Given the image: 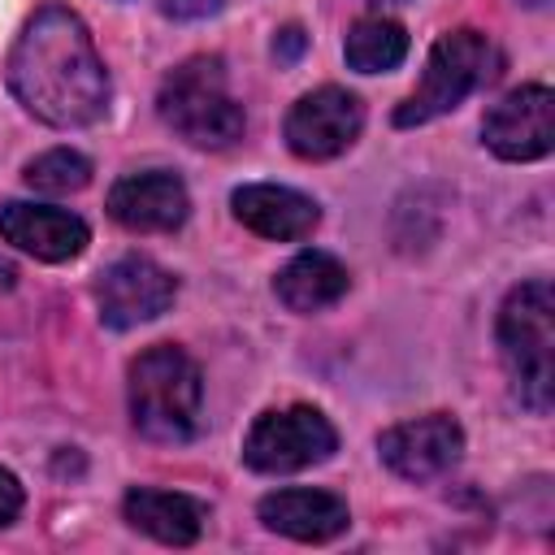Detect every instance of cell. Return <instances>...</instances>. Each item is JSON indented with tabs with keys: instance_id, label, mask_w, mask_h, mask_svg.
<instances>
[{
	"instance_id": "cell-14",
	"label": "cell",
	"mask_w": 555,
	"mask_h": 555,
	"mask_svg": "<svg viewBox=\"0 0 555 555\" xmlns=\"http://www.w3.org/2000/svg\"><path fill=\"white\" fill-rule=\"evenodd\" d=\"M260 520L273 533L295 538V542H330L351 525V512L330 490L291 486V490H273L260 499Z\"/></svg>"
},
{
	"instance_id": "cell-21",
	"label": "cell",
	"mask_w": 555,
	"mask_h": 555,
	"mask_svg": "<svg viewBox=\"0 0 555 555\" xmlns=\"http://www.w3.org/2000/svg\"><path fill=\"white\" fill-rule=\"evenodd\" d=\"M304 43H308V35H304L299 26H286V30H278V39H273V56L291 65V61H299Z\"/></svg>"
},
{
	"instance_id": "cell-9",
	"label": "cell",
	"mask_w": 555,
	"mask_h": 555,
	"mask_svg": "<svg viewBox=\"0 0 555 555\" xmlns=\"http://www.w3.org/2000/svg\"><path fill=\"white\" fill-rule=\"evenodd\" d=\"M364 126V108L343 87H317L299 95L286 113V143L304 160H330L356 143Z\"/></svg>"
},
{
	"instance_id": "cell-11",
	"label": "cell",
	"mask_w": 555,
	"mask_h": 555,
	"mask_svg": "<svg viewBox=\"0 0 555 555\" xmlns=\"http://www.w3.org/2000/svg\"><path fill=\"white\" fill-rule=\"evenodd\" d=\"M191 212V195L178 173L169 169H143L126 173L108 191V217L134 234H165L178 230Z\"/></svg>"
},
{
	"instance_id": "cell-20",
	"label": "cell",
	"mask_w": 555,
	"mask_h": 555,
	"mask_svg": "<svg viewBox=\"0 0 555 555\" xmlns=\"http://www.w3.org/2000/svg\"><path fill=\"white\" fill-rule=\"evenodd\" d=\"M17 512H22V486H17V477H13L9 468H0V529H4Z\"/></svg>"
},
{
	"instance_id": "cell-17",
	"label": "cell",
	"mask_w": 555,
	"mask_h": 555,
	"mask_svg": "<svg viewBox=\"0 0 555 555\" xmlns=\"http://www.w3.org/2000/svg\"><path fill=\"white\" fill-rule=\"evenodd\" d=\"M343 56L351 69L360 74H386L395 69L403 56H408V30L395 22V17H360L351 30H347V43H343Z\"/></svg>"
},
{
	"instance_id": "cell-15",
	"label": "cell",
	"mask_w": 555,
	"mask_h": 555,
	"mask_svg": "<svg viewBox=\"0 0 555 555\" xmlns=\"http://www.w3.org/2000/svg\"><path fill=\"white\" fill-rule=\"evenodd\" d=\"M121 512L139 533H147L165 546H191L204 529V507L186 494H173V490L139 486L121 499Z\"/></svg>"
},
{
	"instance_id": "cell-10",
	"label": "cell",
	"mask_w": 555,
	"mask_h": 555,
	"mask_svg": "<svg viewBox=\"0 0 555 555\" xmlns=\"http://www.w3.org/2000/svg\"><path fill=\"white\" fill-rule=\"evenodd\" d=\"M377 455L395 477L429 481V477H442L447 468H455V460L464 455V429L447 412H429V416L390 425L377 438Z\"/></svg>"
},
{
	"instance_id": "cell-2",
	"label": "cell",
	"mask_w": 555,
	"mask_h": 555,
	"mask_svg": "<svg viewBox=\"0 0 555 555\" xmlns=\"http://www.w3.org/2000/svg\"><path fill=\"white\" fill-rule=\"evenodd\" d=\"M499 356L516 399L546 416L555 399V295L546 278L520 282L499 308Z\"/></svg>"
},
{
	"instance_id": "cell-3",
	"label": "cell",
	"mask_w": 555,
	"mask_h": 555,
	"mask_svg": "<svg viewBox=\"0 0 555 555\" xmlns=\"http://www.w3.org/2000/svg\"><path fill=\"white\" fill-rule=\"evenodd\" d=\"M204 382L199 364L173 347L156 343L130 364V421L152 442H186L199 429Z\"/></svg>"
},
{
	"instance_id": "cell-7",
	"label": "cell",
	"mask_w": 555,
	"mask_h": 555,
	"mask_svg": "<svg viewBox=\"0 0 555 555\" xmlns=\"http://www.w3.org/2000/svg\"><path fill=\"white\" fill-rule=\"evenodd\" d=\"M481 139L499 160H538L555 147V95L542 82L507 91L481 121Z\"/></svg>"
},
{
	"instance_id": "cell-6",
	"label": "cell",
	"mask_w": 555,
	"mask_h": 555,
	"mask_svg": "<svg viewBox=\"0 0 555 555\" xmlns=\"http://www.w3.org/2000/svg\"><path fill=\"white\" fill-rule=\"evenodd\" d=\"M334 451H338L334 425L317 408H304V403L256 416V425L243 438V464L251 473H269V477L312 468V464L330 460Z\"/></svg>"
},
{
	"instance_id": "cell-13",
	"label": "cell",
	"mask_w": 555,
	"mask_h": 555,
	"mask_svg": "<svg viewBox=\"0 0 555 555\" xmlns=\"http://www.w3.org/2000/svg\"><path fill=\"white\" fill-rule=\"evenodd\" d=\"M230 208L234 217L260 234V238H273V243H295V238H308L321 221V208L312 195L295 191V186H278V182H247L230 195Z\"/></svg>"
},
{
	"instance_id": "cell-12",
	"label": "cell",
	"mask_w": 555,
	"mask_h": 555,
	"mask_svg": "<svg viewBox=\"0 0 555 555\" xmlns=\"http://www.w3.org/2000/svg\"><path fill=\"white\" fill-rule=\"evenodd\" d=\"M0 238L13 243L17 251L35 256V260H48V264H61V260H74L91 230L82 217L65 212V208H52V204H26V199H13L0 208Z\"/></svg>"
},
{
	"instance_id": "cell-16",
	"label": "cell",
	"mask_w": 555,
	"mask_h": 555,
	"mask_svg": "<svg viewBox=\"0 0 555 555\" xmlns=\"http://www.w3.org/2000/svg\"><path fill=\"white\" fill-rule=\"evenodd\" d=\"M347 269L330 256V251H299L291 264H282V273L273 278V295L291 308V312H321L330 304H338L347 295Z\"/></svg>"
},
{
	"instance_id": "cell-18",
	"label": "cell",
	"mask_w": 555,
	"mask_h": 555,
	"mask_svg": "<svg viewBox=\"0 0 555 555\" xmlns=\"http://www.w3.org/2000/svg\"><path fill=\"white\" fill-rule=\"evenodd\" d=\"M26 182L48 195H69L91 182V160L74 147H52V152H39L35 160H26Z\"/></svg>"
},
{
	"instance_id": "cell-22",
	"label": "cell",
	"mask_w": 555,
	"mask_h": 555,
	"mask_svg": "<svg viewBox=\"0 0 555 555\" xmlns=\"http://www.w3.org/2000/svg\"><path fill=\"white\" fill-rule=\"evenodd\" d=\"M377 4H382V0H377ZM395 4H399V0H395Z\"/></svg>"
},
{
	"instance_id": "cell-1",
	"label": "cell",
	"mask_w": 555,
	"mask_h": 555,
	"mask_svg": "<svg viewBox=\"0 0 555 555\" xmlns=\"http://www.w3.org/2000/svg\"><path fill=\"white\" fill-rule=\"evenodd\" d=\"M4 69L17 104L43 126L78 130L100 121L108 108V74L95 39L65 4H48L22 26Z\"/></svg>"
},
{
	"instance_id": "cell-19",
	"label": "cell",
	"mask_w": 555,
	"mask_h": 555,
	"mask_svg": "<svg viewBox=\"0 0 555 555\" xmlns=\"http://www.w3.org/2000/svg\"><path fill=\"white\" fill-rule=\"evenodd\" d=\"M156 9L173 22H199V17H212L221 0H156Z\"/></svg>"
},
{
	"instance_id": "cell-4",
	"label": "cell",
	"mask_w": 555,
	"mask_h": 555,
	"mask_svg": "<svg viewBox=\"0 0 555 555\" xmlns=\"http://www.w3.org/2000/svg\"><path fill=\"white\" fill-rule=\"evenodd\" d=\"M160 121L186 139L191 147H230L234 139H243V104L230 95L225 82V65L217 56H191L182 61L156 95Z\"/></svg>"
},
{
	"instance_id": "cell-8",
	"label": "cell",
	"mask_w": 555,
	"mask_h": 555,
	"mask_svg": "<svg viewBox=\"0 0 555 555\" xmlns=\"http://www.w3.org/2000/svg\"><path fill=\"white\" fill-rule=\"evenodd\" d=\"M173 295H178L173 273H165L147 256H121L95 282L100 321L108 330H134L143 321H156L173 304Z\"/></svg>"
},
{
	"instance_id": "cell-5",
	"label": "cell",
	"mask_w": 555,
	"mask_h": 555,
	"mask_svg": "<svg viewBox=\"0 0 555 555\" xmlns=\"http://www.w3.org/2000/svg\"><path fill=\"white\" fill-rule=\"evenodd\" d=\"M494 74V43L481 30H447L425 61L421 87L395 108V126H425L464 104Z\"/></svg>"
}]
</instances>
